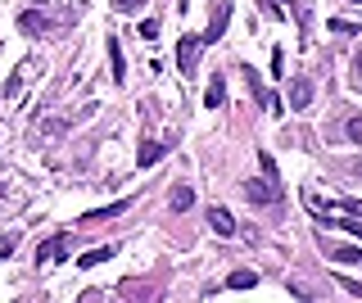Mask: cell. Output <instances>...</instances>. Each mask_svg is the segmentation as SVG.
Masks as SVG:
<instances>
[{
  "label": "cell",
  "instance_id": "2",
  "mask_svg": "<svg viewBox=\"0 0 362 303\" xmlns=\"http://www.w3.org/2000/svg\"><path fill=\"white\" fill-rule=\"evenodd\" d=\"M68 253H73V235L64 231V235H55V240H45V249L36 253V263L45 267V263H59V258H68Z\"/></svg>",
  "mask_w": 362,
  "mask_h": 303
},
{
  "label": "cell",
  "instance_id": "1",
  "mask_svg": "<svg viewBox=\"0 0 362 303\" xmlns=\"http://www.w3.org/2000/svg\"><path fill=\"white\" fill-rule=\"evenodd\" d=\"M199 50H204V36H181L177 41V64H181V73H195V64H199Z\"/></svg>",
  "mask_w": 362,
  "mask_h": 303
},
{
  "label": "cell",
  "instance_id": "23",
  "mask_svg": "<svg viewBox=\"0 0 362 303\" xmlns=\"http://www.w3.org/2000/svg\"><path fill=\"white\" fill-rule=\"evenodd\" d=\"M354 68H358V77H362V50L354 54Z\"/></svg>",
  "mask_w": 362,
  "mask_h": 303
},
{
  "label": "cell",
  "instance_id": "17",
  "mask_svg": "<svg viewBox=\"0 0 362 303\" xmlns=\"http://www.w3.org/2000/svg\"><path fill=\"white\" fill-rule=\"evenodd\" d=\"M281 73H285V50L276 45V50H272V77H281Z\"/></svg>",
  "mask_w": 362,
  "mask_h": 303
},
{
  "label": "cell",
  "instance_id": "4",
  "mask_svg": "<svg viewBox=\"0 0 362 303\" xmlns=\"http://www.w3.org/2000/svg\"><path fill=\"white\" fill-rule=\"evenodd\" d=\"M308 104H312V82H308V77H294V82H290V109L303 113Z\"/></svg>",
  "mask_w": 362,
  "mask_h": 303
},
{
  "label": "cell",
  "instance_id": "16",
  "mask_svg": "<svg viewBox=\"0 0 362 303\" xmlns=\"http://www.w3.org/2000/svg\"><path fill=\"white\" fill-rule=\"evenodd\" d=\"M136 32H140V41H154V36H159V23H154V18H145Z\"/></svg>",
  "mask_w": 362,
  "mask_h": 303
},
{
  "label": "cell",
  "instance_id": "13",
  "mask_svg": "<svg viewBox=\"0 0 362 303\" xmlns=\"http://www.w3.org/2000/svg\"><path fill=\"white\" fill-rule=\"evenodd\" d=\"M109 64H113V82H122L127 77V68H122V45L109 36Z\"/></svg>",
  "mask_w": 362,
  "mask_h": 303
},
{
  "label": "cell",
  "instance_id": "3",
  "mask_svg": "<svg viewBox=\"0 0 362 303\" xmlns=\"http://www.w3.org/2000/svg\"><path fill=\"white\" fill-rule=\"evenodd\" d=\"M245 195H249L254 204H276V200H281V186H276V182H249Z\"/></svg>",
  "mask_w": 362,
  "mask_h": 303
},
{
  "label": "cell",
  "instance_id": "5",
  "mask_svg": "<svg viewBox=\"0 0 362 303\" xmlns=\"http://www.w3.org/2000/svg\"><path fill=\"white\" fill-rule=\"evenodd\" d=\"M326 249V258L345 263V267H354V263H362V244H321Z\"/></svg>",
  "mask_w": 362,
  "mask_h": 303
},
{
  "label": "cell",
  "instance_id": "14",
  "mask_svg": "<svg viewBox=\"0 0 362 303\" xmlns=\"http://www.w3.org/2000/svg\"><path fill=\"white\" fill-rule=\"evenodd\" d=\"M222 100H226V87H222V77H213V82H208V91H204V104H208V109H217Z\"/></svg>",
  "mask_w": 362,
  "mask_h": 303
},
{
  "label": "cell",
  "instance_id": "15",
  "mask_svg": "<svg viewBox=\"0 0 362 303\" xmlns=\"http://www.w3.org/2000/svg\"><path fill=\"white\" fill-rule=\"evenodd\" d=\"M190 204H195V191H190V186H177V191H173V208H177V213H186Z\"/></svg>",
  "mask_w": 362,
  "mask_h": 303
},
{
  "label": "cell",
  "instance_id": "6",
  "mask_svg": "<svg viewBox=\"0 0 362 303\" xmlns=\"http://www.w3.org/2000/svg\"><path fill=\"white\" fill-rule=\"evenodd\" d=\"M113 253H118V244H100V249L82 253V258H78V267H100V263H109Z\"/></svg>",
  "mask_w": 362,
  "mask_h": 303
},
{
  "label": "cell",
  "instance_id": "21",
  "mask_svg": "<svg viewBox=\"0 0 362 303\" xmlns=\"http://www.w3.org/2000/svg\"><path fill=\"white\" fill-rule=\"evenodd\" d=\"M145 0H113V9H122V14H131V9H140Z\"/></svg>",
  "mask_w": 362,
  "mask_h": 303
},
{
  "label": "cell",
  "instance_id": "24",
  "mask_svg": "<svg viewBox=\"0 0 362 303\" xmlns=\"http://www.w3.org/2000/svg\"><path fill=\"white\" fill-rule=\"evenodd\" d=\"M358 177H362V163H358Z\"/></svg>",
  "mask_w": 362,
  "mask_h": 303
},
{
  "label": "cell",
  "instance_id": "7",
  "mask_svg": "<svg viewBox=\"0 0 362 303\" xmlns=\"http://www.w3.org/2000/svg\"><path fill=\"white\" fill-rule=\"evenodd\" d=\"M45 27H50V18H45V14H18V32L36 36V32H45Z\"/></svg>",
  "mask_w": 362,
  "mask_h": 303
},
{
  "label": "cell",
  "instance_id": "11",
  "mask_svg": "<svg viewBox=\"0 0 362 303\" xmlns=\"http://www.w3.org/2000/svg\"><path fill=\"white\" fill-rule=\"evenodd\" d=\"M131 200H113L109 208H95V213H87V222H100V217H118V213H127Z\"/></svg>",
  "mask_w": 362,
  "mask_h": 303
},
{
  "label": "cell",
  "instance_id": "18",
  "mask_svg": "<svg viewBox=\"0 0 362 303\" xmlns=\"http://www.w3.org/2000/svg\"><path fill=\"white\" fill-rule=\"evenodd\" d=\"M340 226H345V231L354 235V240H362V222H358V213H354V217H345V222H340Z\"/></svg>",
  "mask_w": 362,
  "mask_h": 303
},
{
  "label": "cell",
  "instance_id": "8",
  "mask_svg": "<svg viewBox=\"0 0 362 303\" xmlns=\"http://www.w3.org/2000/svg\"><path fill=\"white\" fill-rule=\"evenodd\" d=\"M164 140H145V145H140V154H136V163L140 168H150V163H159V158H164Z\"/></svg>",
  "mask_w": 362,
  "mask_h": 303
},
{
  "label": "cell",
  "instance_id": "22",
  "mask_svg": "<svg viewBox=\"0 0 362 303\" xmlns=\"http://www.w3.org/2000/svg\"><path fill=\"white\" fill-rule=\"evenodd\" d=\"M14 244H18V235H5V240H0V258H9V253H14Z\"/></svg>",
  "mask_w": 362,
  "mask_h": 303
},
{
  "label": "cell",
  "instance_id": "9",
  "mask_svg": "<svg viewBox=\"0 0 362 303\" xmlns=\"http://www.w3.org/2000/svg\"><path fill=\"white\" fill-rule=\"evenodd\" d=\"M208 222H213L217 235H231V231H236V217L226 213V208H213V213H208Z\"/></svg>",
  "mask_w": 362,
  "mask_h": 303
},
{
  "label": "cell",
  "instance_id": "19",
  "mask_svg": "<svg viewBox=\"0 0 362 303\" xmlns=\"http://www.w3.org/2000/svg\"><path fill=\"white\" fill-rule=\"evenodd\" d=\"M331 27H335V32H340V36H354V32H358V27H354V23H349V18H331Z\"/></svg>",
  "mask_w": 362,
  "mask_h": 303
},
{
  "label": "cell",
  "instance_id": "10",
  "mask_svg": "<svg viewBox=\"0 0 362 303\" xmlns=\"http://www.w3.org/2000/svg\"><path fill=\"white\" fill-rule=\"evenodd\" d=\"M226 18H231V5H222V9H217V14H213V27H208V32H204V45H208V41H217V36L226 32Z\"/></svg>",
  "mask_w": 362,
  "mask_h": 303
},
{
  "label": "cell",
  "instance_id": "20",
  "mask_svg": "<svg viewBox=\"0 0 362 303\" xmlns=\"http://www.w3.org/2000/svg\"><path fill=\"white\" fill-rule=\"evenodd\" d=\"M345 131H349V140H354V145H362V118H354Z\"/></svg>",
  "mask_w": 362,
  "mask_h": 303
},
{
  "label": "cell",
  "instance_id": "12",
  "mask_svg": "<svg viewBox=\"0 0 362 303\" xmlns=\"http://www.w3.org/2000/svg\"><path fill=\"white\" fill-rule=\"evenodd\" d=\"M226 286H231V290H254V286H259V272H231V281H226Z\"/></svg>",
  "mask_w": 362,
  "mask_h": 303
}]
</instances>
